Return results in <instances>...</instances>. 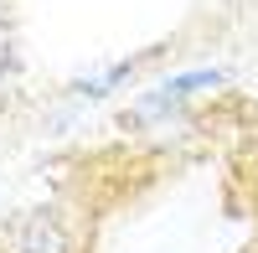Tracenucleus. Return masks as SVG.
<instances>
[{
	"instance_id": "3",
	"label": "nucleus",
	"mask_w": 258,
	"mask_h": 253,
	"mask_svg": "<svg viewBox=\"0 0 258 253\" xmlns=\"http://www.w3.org/2000/svg\"><path fill=\"white\" fill-rule=\"evenodd\" d=\"M6 68H11V31L0 26V73H6Z\"/></svg>"
},
{
	"instance_id": "1",
	"label": "nucleus",
	"mask_w": 258,
	"mask_h": 253,
	"mask_svg": "<svg viewBox=\"0 0 258 253\" xmlns=\"http://www.w3.org/2000/svg\"><path fill=\"white\" fill-rule=\"evenodd\" d=\"M0 253H73L68 227L57 222V212L47 207H26L6 222V238H0Z\"/></svg>"
},
{
	"instance_id": "2",
	"label": "nucleus",
	"mask_w": 258,
	"mask_h": 253,
	"mask_svg": "<svg viewBox=\"0 0 258 253\" xmlns=\"http://www.w3.org/2000/svg\"><path fill=\"white\" fill-rule=\"evenodd\" d=\"M217 83H222V73H212V68H202V73H181V78H170L165 88H160V98L150 103V109H170V103H181V98L202 93V88H217Z\"/></svg>"
}]
</instances>
